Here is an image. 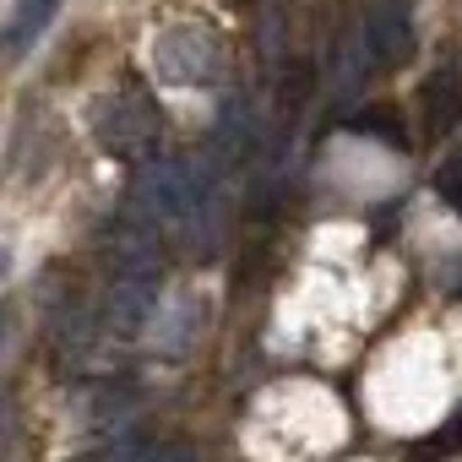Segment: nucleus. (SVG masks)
I'll return each mask as SVG.
<instances>
[{"label": "nucleus", "instance_id": "obj_3", "mask_svg": "<svg viewBox=\"0 0 462 462\" xmlns=\"http://www.w3.org/2000/svg\"><path fill=\"white\" fill-rule=\"evenodd\" d=\"M152 71L174 88H217L228 71V44L207 23H174L152 39Z\"/></svg>", "mask_w": 462, "mask_h": 462}, {"label": "nucleus", "instance_id": "obj_2", "mask_svg": "<svg viewBox=\"0 0 462 462\" xmlns=\"http://www.w3.org/2000/svg\"><path fill=\"white\" fill-rule=\"evenodd\" d=\"M93 142L109 152V158H125V163H147L158 152V136H163V120H158V104L142 93V88H115L93 104Z\"/></svg>", "mask_w": 462, "mask_h": 462}, {"label": "nucleus", "instance_id": "obj_5", "mask_svg": "<svg viewBox=\"0 0 462 462\" xmlns=\"http://www.w3.org/2000/svg\"><path fill=\"white\" fill-rule=\"evenodd\" d=\"M152 316H158V278L152 273H109V300H104L109 332L115 337H142Z\"/></svg>", "mask_w": 462, "mask_h": 462}, {"label": "nucleus", "instance_id": "obj_13", "mask_svg": "<svg viewBox=\"0 0 462 462\" xmlns=\"http://www.w3.org/2000/svg\"><path fill=\"white\" fill-rule=\"evenodd\" d=\"M142 462H190V446L185 440H163V446L142 451Z\"/></svg>", "mask_w": 462, "mask_h": 462}, {"label": "nucleus", "instance_id": "obj_10", "mask_svg": "<svg viewBox=\"0 0 462 462\" xmlns=\"http://www.w3.org/2000/svg\"><path fill=\"white\" fill-rule=\"evenodd\" d=\"M435 196H440V201L462 217V152H451V158L435 169Z\"/></svg>", "mask_w": 462, "mask_h": 462}, {"label": "nucleus", "instance_id": "obj_7", "mask_svg": "<svg viewBox=\"0 0 462 462\" xmlns=\"http://www.w3.org/2000/svg\"><path fill=\"white\" fill-rule=\"evenodd\" d=\"M419 109H424V136H446L462 120V60L457 55L435 60V71L419 88Z\"/></svg>", "mask_w": 462, "mask_h": 462}, {"label": "nucleus", "instance_id": "obj_16", "mask_svg": "<svg viewBox=\"0 0 462 462\" xmlns=\"http://www.w3.org/2000/svg\"><path fill=\"white\" fill-rule=\"evenodd\" d=\"M6 267H12V262H6V251H0V273H6Z\"/></svg>", "mask_w": 462, "mask_h": 462}, {"label": "nucleus", "instance_id": "obj_17", "mask_svg": "<svg viewBox=\"0 0 462 462\" xmlns=\"http://www.w3.org/2000/svg\"><path fill=\"white\" fill-rule=\"evenodd\" d=\"M77 462H93V457H77Z\"/></svg>", "mask_w": 462, "mask_h": 462}, {"label": "nucleus", "instance_id": "obj_15", "mask_svg": "<svg viewBox=\"0 0 462 462\" xmlns=\"http://www.w3.org/2000/svg\"><path fill=\"white\" fill-rule=\"evenodd\" d=\"M6 321H12V305H0V337H6Z\"/></svg>", "mask_w": 462, "mask_h": 462}, {"label": "nucleus", "instance_id": "obj_14", "mask_svg": "<svg viewBox=\"0 0 462 462\" xmlns=\"http://www.w3.org/2000/svg\"><path fill=\"white\" fill-rule=\"evenodd\" d=\"M457 440H462V413H457V419L440 430V440H435V446H457Z\"/></svg>", "mask_w": 462, "mask_h": 462}, {"label": "nucleus", "instance_id": "obj_6", "mask_svg": "<svg viewBox=\"0 0 462 462\" xmlns=\"http://www.w3.org/2000/svg\"><path fill=\"white\" fill-rule=\"evenodd\" d=\"M256 142H262V115H256V104L245 93H235L217 109V125H212V163L235 169V163H245L256 152Z\"/></svg>", "mask_w": 462, "mask_h": 462}, {"label": "nucleus", "instance_id": "obj_8", "mask_svg": "<svg viewBox=\"0 0 462 462\" xmlns=\"http://www.w3.org/2000/svg\"><path fill=\"white\" fill-rule=\"evenodd\" d=\"M370 50H365V39H359V28L354 33H343L337 39V50H332V98L337 104H354L359 98V88H365V77H370Z\"/></svg>", "mask_w": 462, "mask_h": 462}, {"label": "nucleus", "instance_id": "obj_11", "mask_svg": "<svg viewBox=\"0 0 462 462\" xmlns=\"http://www.w3.org/2000/svg\"><path fill=\"white\" fill-rule=\"evenodd\" d=\"M359 136H381V142H392V147H402L408 136H402V125L392 120V109H370V115H359V120H348Z\"/></svg>", "mask_w": 462, "mask_h": 462}, {"label": "nucleus", "instance_id": "obj_1", "mask_svg": "<svg viewBox=\"0 0 462 462\" xmlns=\"http://www.w3.org/2000/svg\"><path fill=\"white\" fill-rule=\"evenodd\" d=\"M212 207V169L185 158H147L131 180V223L152 235H190Z\"/></svg>", "mask_w": 462, "mask_h": 462}, {"label": "nucleus", "instance_id": "obj_9", "mask_svg": "<svg viewBox=\"0 0 462 462\" xmlns=\"http://www.w3.org/2000/svg\"><path fill=\"white\" fill-rule=\"evenodd\" d=\"M55 12H60V0H17L12 17H6V44H12L17 55L33 50V44L44 39V28L55 23Z\"/></svg>", "mask_w": 462, "mask_h": 462}, {"label": "nucleus", "instance_id": "obj_12", "mask_svg": "<svg viewBox=\"0 0 462 462\" xmlns=\"http://www.w3.org/2000/svg\"><path fill=\"white\" fill-rule=\"evenodd\" d=\"M12 440H17V419H12V397H0V462L12 457Z\"/></svg>", "mask_w": 462, "mask_h": 462}, {"label": "nucleus", "instance_id": "obj_4", "mask_svg": "<svg viewBox=\"0 0 462 462\" xmlns=\"http://www.w3.org/2000/svg\"><path fill=\"white\" fill-rule=\"evenodd\" d=\"M359 39L375 66H402L413 55V0H359Z\"/></svg>", "mask_w": 462, "mask_h": 462}]
</instances>
